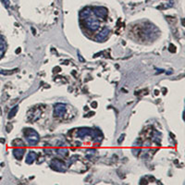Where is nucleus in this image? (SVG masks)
Returning a JSON list of instances; mask_svg holds the SVG:
<instances>
[{
	"instance_id": "nucleus-2",
	"label": "nucleus",
	"mask_w": 185,
	"mask_h": 185,
	"mask_svg": "<svg viewBox=\"0 0 185 185\" xmlns=\"http://www.w3.org/2000/svg\"><path fill=\"white\" fill-rule=\"evenodd\" d=\"M92 106H94V108H96V106H97V104L96 103V102H94V103H92Z\"/></svg>"
},
{
	"instance_id": "nucleus-1",
	"label": "nucleus",
	"mask_w": 185,
	"mask_h": 185,
	"mask_svg": "<svg viewBox=\"0 0 185 185\" xmlns=\"http://www.w3.org/2000/svg\"><path fill=\"white\" fill-rule=\"evenodd\" d=\"M17 110H18V107H15V108L11 111L10 113H9V118H12V117H14L15 116V113L17 112Z\"/></svg>"
}]
</instances>
